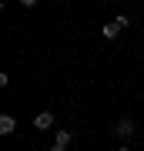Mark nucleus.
I'll return each instance as SVG.
<instances>
[{"label": "nucleus", "mask_w": 144, "mask_h": 151, "mask_svg": "<svg viewBox=\"0 0 144 151\" xmlns=\"http://www.w3.org/2000/svg\"><path fill=\"white\" fill-rule=\"evenodd\" d=\"M114 134H117V138H131L134 134V121L131 118H121L117 124H114Z\"/></svg>", "instance_id": "obj_1"}, {"label": "nucleus", "mask_w": 144, "mask_h": 151, "mask_svg": "<svg viewBox=\"0 0 144 151\" xmlns=\"http://www.w3.org/2000/svg\"><path fill=\"white\" fill-rule=\"evenodd\" d=\"M34 128H37V131H50L54 128V114L50 111H40L37 118H34Z\"/></svg>", "instance_id": "obj_2"}, {"label": "nucleus", "mask_w": 144, "mask_h": 151, "mask_svg": "<svg viewBox=\"0 0 144 151\" xmlns=\"http://www.w3.org/2000/svg\"><path fill=\"white\" fill-rule=\"evenodd\" d=\"M14 131H17L14 114H0V134H14Z\"/></svg>", "instance_id": "obj_3"}, {"label": "nucleus", "mask_w": 144, "mask_h": 151, "mask_svg": "<svg viewBox=\"0 0 144 151\" xmlns=\"http://www.w3.org/2000/svg\"><path fill=\"white\" fill-rule=\"evenodd\" d=\"M121 30H124V27H121V24H117V20H114V24H104V27H101V34H104V37H107V40H114V37H117V34H121Z\"/></svg>", "instance_id": "obj_4"}, {"label": "nucleus", "mask_w": 144, "mask_h": 151, "mask_svg": "<svg viewBox=\"0 0 144 151\" xmlns=\"http://www.w3.org/2000/svg\"><path fill=\"white\" fill-rule=\"evenodd\" d=\"M70 141H74V134H70V131H57V134H54V145H60V148H67Z\"/></svg>", "instance_id": "obj_5"}, {"label": "nucleus", "mask_w": 144, "mask_h": 151, "mask_svg": "<svg viewBox=\"0 0 144 151\" xmlns=\"http://www.w3.org/2000/svg\"><path fill=\"white\" fill-rule=\"evenodd\" d=\"M20 4H24V7H34V4H37V0H20Z\"/></svg>", "instance_id": "obj_6"}, {"label": "nucleus", "mask_w": 144, "mask_h": 151, "mask_svg": "<svg viewBox=\"0 0 144 151\" xmlns=\"http://www.w3.org/2000/svg\"><path fill=\"white\" fill-rule=\"evenodd\" d=\"M47 151H67V148H60V145H54V148H47Z\"/></svg>", "instance_id": "obj_7"}, {"label": "nucleus", "mask_w": 144, "mask_h": 151, "mask_svg": "<svg viewBox=\"0 0 144 151\" xmlns=\"http://www.w3.org/2000/svg\"><path fill=\"white\" fill-rule=\"evenodd\" d=\"M117 151H128V145H124V148H117Z\"/></svg>", "instance_id": "obj_8"}]
</instances>
